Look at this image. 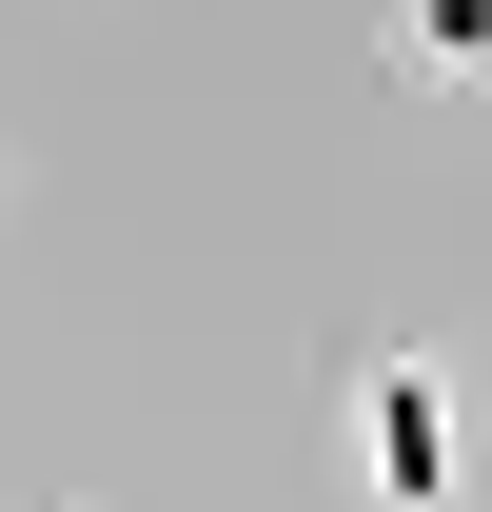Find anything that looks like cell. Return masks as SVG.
<instances>
[{
    "mask_svg": "<svg viewBox=\"0 0 492 512\" xmlns=\"http://www.w3.org/2000/svg\"><path fill=\"white\" fill-rule=\"evenodd\" d=\"M394 60H414L433 99H473L492 79V0H394Z\"/></svg>",
    "mask_w": 492,
    "mask_h": 512,
    "instance_id": "obj_2",
    "label": "cell"
},
{
    "mask_svg": "<svg viewBox=\"0 0 492 512\" xmlns=\"http://www.w3.org/2000/svg\"><path fill=\"white\" fill-rule=\"evenodd\" d=\"M355 493L374 512H453V493H473V414H453L433 355H374V375H355Z\"/></svg>",
    "mask_w": 492,
    "mask_h": 512,
    "instance_id": "obj_1",
    "label": "cell"
}]
</instances>
